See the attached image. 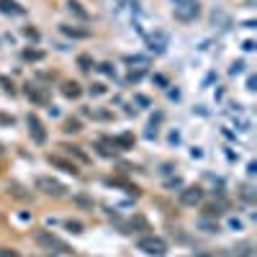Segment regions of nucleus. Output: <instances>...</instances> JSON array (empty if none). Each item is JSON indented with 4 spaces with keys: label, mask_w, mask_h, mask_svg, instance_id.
<instances>
[{
    "label": "nucleus",
    "mask_w": 257,
    "mask_h": 257,
    "mask_svg": "<svg viewBox=\"0 0 257 257\" xmlns=\"http://www.w3.org/2000/svg\"><path fill=\"white\" fill-rule=\"evenodd\" d=\"M33 239H36L39 247L49 250V252H62V255H70V252H72L70 244L62 242L59 237H54V234H52V231H47V229H39L36 234H33Z\"/></svg>",
    "instance_id": "obj_1"
},
{
    "label": "nucleus",
    "mask_w": 257,
    "mask_h": 257,
    "mask_svg": "<svg viewBox=\"0 0 257 257\" xmlns=\"http://www.w3.org/2000/svg\"><path fill=\"white\" fill-rule=\"evenodd\" d=\"M137 247L144 255H149V257H165L167 255V242L160 239V237H154V234H149V237H142L137 242Z\"/></svg>",
    "instance_id": "obj_2"
},
{
    "label": "nucleus",
    "mask_w": 257,
    "mask_h": 257,
    "mask_svg": "<svg viewBox=\"0 0 257 257\" xmlns=\"http://www.w3.org/2000/svg\"><path fill=\"white\" fill-rule=\"evenodd\" d=\"M175 18L188 24V21H196L200 16V3L198 0H180V3H175Z\"/></svg>",
    "instance_id": "obj_3"
},
{
    "label": "nucleus",
    "mask_w": 257,
    "mask_h": 257,
    "mask_svg": "<svg viewBox=\"0 0 257 257\" xmlns=\"http://www.w3.org/2000/svg\"><path fill=\"white\" fill-rule=\"evenodd\" d=\"M36 191H41L44 196H52V198H62L67 193V188L59 180H54V177L41 175V177H36Z\"/></svg>",
    "instance_id": "obj_4"
},
{
    "label": "nucleus",
    "mask_w": 257,
    "mask_h": 257,
    "mask_svg": "<svg viewBox=\"0 0 257 257\" xmlns=\"http://www.w3.org/2000/svg\"><path fill=\"white\" fill-rule=\"evenodd\" d=\"M26 124H29V134H31L33 144H47V129H44L41 118L36 114H29L26 116Z\"/></svg>",
    "instance_id": "obj_5"
},
{
    "label": "nucleus",
    "mask_w": 257,
    "mask_h": 257,
    "mask_svg": "<svg viewBox=\"0 0 257 257\" xmlns=\"http://www.w3.org/2000/svg\"><path fill=\"white\" fill-rule=\"evenodd\" d=\"M200 200H203V188H200V185H188V188H183V191H180V203L183 206L196 208Z\"/></svg>",
    "instance_id": "obj_6"
},
{
    "label": "nucleus",
    "mask_w": 257,
    "mask_h": 257,
    "mask_svg": "<svg viewBox=\"0 0 257 257\" xmlns=\"http://www.w3.org/2000/svg\"><path fill=\"white\" fill-rule=\"evenodd\" d=\"M47 160H49V165H52V167H57V170H62V172H67V175H77V172H80L75 162H70V160L59 157V154H49Z\"/></svg>",
    "instance_id": "obj_7"
},
{
    "label": "nucleus",
    "mask_w": 257,
    "mask_h": 257,
    "mask_svg": "<svg viewBox=\"0 0 257 257\" xmlns=\"http://www.w3.org/2000/svg\"><path fill=\"white\" fill-rule=\"evenodd\" d=\"M26 95H29V100L31 103H36V106H49V95H47V90L44 87H39V85H26Z\"/></svg>",
    "instance_id": "obj_8"
},
{
    "label": "nucleus",
    "mask_w": 257,
    "mask_h": 257,
    "mask_svg": "<svg viewBox=\"0 0 257 257\" xmlns=\"http://www.w3.org/2000/svg\"><path fill=\"white\" fill-rule=\"evenodd\" d=\"M147 44H149V52H154V54H165V47H167V33H162V31L152 33V36L147 39Z\"/></svg>",
    "instance_id": "obj_9"
},
{
    "label": "nucleus",
    "mask_w": 257,
    "mask_h": 257,
    "mask_svg": "<svg viewBox=\"0 0 257 257\" xmlns=\"http://www.w3.org/2000/svg\"><path fill=\"white\" fill-rule=\"evenodd\" d=\"M0 13H5V16H24L26 10H24V5H18L16 0H0Z\"/></svg>",
    "instance_id": "obj_10"
},
{
    "label": "nucleus",
    "mask_w": 257,
    "mask_h": 257,
    "mask_svg": "<svg viewBox=\"0 0 257 257\" xmlns=\"http://www.w3.org/2000/svg\"><path fill=\"white\" fill-rule=\"evenodd\" d=\"M95 147H98V152L103 154V157H116V154L121 152V149L116 147V142H114V139H100Z\"/></svg>",
    "instance_id": "obj_11"
},
{
    "label": "nucleus",
    "mask_w": 257,
    "mask_h": 257,
    "mask_svg": "<svg viewBox=\"0 0 257 257\" xmlns=\"http://www.w3.org/2000/svg\"><path fill=\"white\" fill-rule=\"evenodd\" d=\"M59 31L64 33V36H70V39H87V36H90V31H87V29H77V26H70V24H62Z\"/></svg>",
    "instance_id": "obj_12"
},
{
    "label": "nucleus",
    "mask_w": 257,
    "mask_h": 257,
    "mask_svg": "<svg viewBox=\"0 0 257 257\" xmlns=\"http://www.w3.org/2000/svg\"><path fill=\"white\" fill-rule=\"evenodd\" d=\"M224 200H214V203H206L203 206V216L206 219H219L221 214H224Z\"/></svg>",
    "instance_id": "obj_13"
},
{
    "label": "nucleus",
    "mask_w": 257,
    "mask_h": 257,
    "mask_svg": "<svg viewBox=\"0 0 257 257\" xmlns=\"http://www.w3.org/2000/svg\"><path fill=\"white\" fill-rule=\"evenodd\" d=\"M62 95H64V98H70V100H77V98L83 95V87L77 85L75 80H67V83L62 85Z\"/></svg>",
    "instance_id": "obj_14"
},
{
    "label": "nucleus",
    "mask_w": 257,
    "mask_h": 257,
    "mask_svg": "<svg viewBox=\"0 0 257 257\" xmlns=\"http://www.w3.org/2000/svg\"><path fill=\"white\" fill-rule=\"evenodd\" d=\"M62 131H64V134H80V131H83V121L75 118V116H67V118L62 121Z\"/></svg>",
    "instance_id": "obj_15"
},
{
    "label": "nucleus",
    "mask_w": 257,
    "mask_h": 257,
    "mask_svg": "<svg viewBox=\"0 0 257 257\" xmlns=\"http://www.w3.org/2000/svg\"><path fill=\"white\" fill-rule=\"evenodd\" d=\"M59 149H64L67 154H70V157H75V160H80L83 165H87V162H90V157H87V154L80 149V147H72V144H62V147Z\"/></svg>",
    "instance_id": "obj_16"
},
{
    "label": "nucleus",
    "mask_w": 257,
    "mask_h": 257,
    "mask_svg": "<svg viewBox=\"0 0 257 257\" xmlns=\"http://www.w3.org/2000/svg\"><path fill=\"white\" fill-rule=\"evenodd\" d=\"M8 196H13L18 200H31V193H26V188H21L18 183H8Z\"/></svg>",
    "instance_id": "obj_17"
},
{
    "label": "nucleus",
    "mask_w": 257,
    "mask_h": 257,
    "mask_svg": "<svg viewBox=\"0 0 257 257\" xmlns=\"http://www.w3.org/2000/svg\"><path fill=\"white\" fill-rule=\"evenodd\" d=\"M67 10H70V13H75L77 18H83V21H87L90 18V13H87V10L77 3V0H67Z\"/></svg>",
    "instance_id": "obj_18"
},
{
    "label": "nucleus",
    "mask_w": 257,
    "mask_h": 257,
    "mask_svg": "<svg viewBox=\"0 0 257 257\" xmlns=\"http://www.w3.org/2000/svg\"><path fill=\"white\" fill-rule=\"evenodd\" d=\"M211 21H214V24H219L221 29H229V26H231V18L224 13V10H214V13H211Z\"/></svg>",
    "instance_id": "obj_19"
},
{
    "label": "nucleus",
    "mask_w": 257,
    "mask_h": 257,
    "mask_svg": "<svg viewBox=\"0 0 257 257\" xmlns=\"http://www.w3.org/2000/svg\"><path fill=\"white\" fill-rule=\"evenodd\" d=\"M118 149H131L134 147V134H121V137L114 139Z\"/></svg>",
    "instance_id": "obj_20"
},
{
    "label": "nucleus",
    "mask_w": 257,
    "mask_h": 257,
    "mask_svg": "<svg viewBox=\"0 0 257 257\" xmlns=\"http://www.w3.org/2000/svg\"><path fill=\"white\" fill-rule=\"evenodd\" d=\"M77 67H80V70L83 72H87V70H93V57H90V54H80V57H77Z\"/></svg>",
    "instance_id": "obj_21"
},
{
    "label": "nucleus",
    "mask_w": 257,
    "mask_h": 257,
    "mask_svg": "<svg viewBox=\"0 0 257 257\" xmlns=\"http://www.w3.org/2000/svg\"><path fill=\"white\" fill-rule=\"evenodd\" d=\"M234 255H237V257H252V244L250 242L237 244V247H234Z\"/></svg>",
    "instance_id": "obj_22"
},
{
    "label": "nucleus",
    "mask_w": 257,
    "mask_h": 257,
    "mask_svg": "<svg viewBox=\"0 0 257 257\" xmlns=\"http://www.w3.org/2000/svg\"><path fill=\"white\" fill-rule=\"evenodd\" d=\"M24 59H29V62H39V59H44V52H36V49H26V52H24Z\"/></svg>",
    "instance_id": "obj_23"
},
{
    "label": "nucleus",
    "mask_w": 257,
    "mask_h": 257,
    "mask_svg": "<svg viewBox=\"0 0 257 257\" xmlns=\"http://www.w3.org/2000/svg\"><path fill=\"white\" fill-rule=\"evenodd\" d=\"M239 196H242L244 200H247V203H252V200L257 198V196H255V188H252V185H242V193H239Z\"/></svg>",
    "instance_id": "obj_24"
},
{
    "label": "nucleus",
    "mask_w": 257,
    "mask_h": 257,
    "mask_svg": "<svg viewBox=\"0 0 257 257\" xmlns=\"http://www.w3.org/2000/svg\"><path fill=\"white\" fill-rule=\"evenodd\" d=\"M144 72H147V67H139V70H131V72H129V83H139L142 77H144Z\"/></svg>",
    "instance_id": "obj_25"
},
{
    "label": "nucleus",
    "mask_w": 257,
    "mask_h": 257,
    "mask_svg": "<svg viewBox=\"0 0 257 257\" xmlns=\"http://www.w3.org/2000/svg\"><path fill=\"white\" fill-rule=\"evenodd\" d=\"M64 227L70 229L72 234H83V224H80V221H72V219H67V221H64Z\"/></svg>",
    "instance_id": "obj_26"
},
{
    "label": "nucleus",
    "mask_w": 257,
    "mask_h": 257,
    "mask_svg": "<svg viewBox=\"0 0 257 257\" xmlns=\"http://www.w3.org/2000/svg\"><path fill=\"white\" fill-rule=\"evenodd\" d=\"M200 227H203L208 234H216V231H219V224H214V221H208V219H203V221H200Z\"/></svg>",
    "instance_id": "obj_27"
},
{
    "label": "nucleus",
    "mask_w": 257,
    "mask_h": 257,
    "mask_svg": "<svg viewBox=\"0 0 257 257\" xmlns=\"http://www.w3.org/2000/svg\"><path fill=\"white\" fill-rule=\"evenodd\" d=\"M75 203L77 206H85V208H93V200L85 198V196H75Z\"/></svg>",
    "instance_id": "obj_28"
},
{
    "label": "nucleus",
    "mask_w": 257,
    "mask_h": 257,
    "mask_svg": "<svg viewBox=\"0 0 257 257\" xmlns=\"http://www.w3.org/2000/svg\"><path fill=\"white\" fill-rule=\"evenodd\" d=\"M98 70H100V72H103V75H108V77H114V75H116V70H114V64H108V62H103V64H100V67H98Z\"/></svg>",
    "instance_id": "obj_29"
},
{
    "label": "nucleus",
    "mask_w": 257,
    "mask_h": 257,
    "mask_svg": "<svg viewBox=\"0 0 257 257\" xmlns=\"http://www.w3.org/2000/svg\"><path fill=\"white\" fill-rule=\"evenodd\" d=\"M90 93H93V95H103V93H106V85H103V83H93V85H90Z\"/></svg>",
    "instance_id": "obj_30"
},
{
    "label": "nucleus",
    "mask_w": 257,
    "mask_h": 257,
    "mask_svg": "<svg viewBox=\"0 0 257 257\" xmlns=\"http://www.w3.org/2000/svg\"><path fill=\"white\" fill-rule=\"evenodd\" d=\"M0 85H3V90H5V93H13V83H10V80H8L5 75L0 77Z\"/></svg>",
    "instance_id": "obj_31"
},
{
    "label": "nucleus",
    "mask_w": 257,
    "mask_h": 257,
    "mask_svg": "<svg viewBox=\"0 0 257 257\" xmlns=\"http://www.w3.org/2000/svg\"><path fill=\"white\" fill-rule=\"evenodd\" d=\"M229 72H231V75H242V72H244V62H234Z\"/></svg>",
    "instance_id": "obj_32"
},
{
    "label": "nucleus",
    "mask_w": 257,
    "mask_h": 257,
    "mask_svg": "<svg viewBox=\"0 0 257 257\" xmlns=\"http://www.w3.org/2000/svg\"><path fill=\"white\" fill-rule=\"evenodd\" d=\"M0 257H21L16 250H5V247H0Z\"/></svg>",
    "instance_id": "obj_33"
},
{
    "label": "nucleus",
    "mask_w": 257,
    "mask_h": 257,
    "mask_svg": "<svg viewBox=\"0 0 257 257\" xmlns=\"http://www.w3.org/2000/svg\"><path fill=\"white\" fill-rule=\"evenodd\" d=\"M165 185L167 188H183V180H180V177H172V180H167Z\"/></svg>",
    "instance_id": "obj_34"
},
{
    "label": "nucleus",
    "mask_w": 257,
    "mask_h": 257,
    "mask_svg": "<svg viewBox=\"0 0 257 257\" xmlns=\"http://www.w3.org/2000/svg\"><path fill=\"white\" fill-rule=\"evenodd\" d=\"M134 100H137L139 106H144V108L149 106V98H147V95H134Z\"/></svg>",
    "instance_id": "obj_35"
},
{
    "label": "nucleus",
    "mask_w": 257,
    "mask_h": 257,
    "mask_svg": "<svg viewBox=\"0 0 257 257\" xmlns=\"http://www.w3.org/2000/svg\"><path fill=\"white\" fill-rule=\"evenodd\" d=\"M154 83H157L160 87H167V77L165 75H154Z\"/></svg>",
    "instance_id": "obj_36"
},
{
    "label": "nucleus",
    "mask_w": 257,
    "mask_h": 257,
    "mask_svg": "<svg viewBox=\"0 0 257 257\" xmlns=\"http://www.w3.org/2000/svg\"><path fill=\"white\" fill-rule=\"evenodd\" d=\"M255 85H257V77H255V75H250V77H247V90H257Z\"/></svg>",
    "instance_id": "obj_37"
},
{
    "label": "nucleus",
    "mask_w": 257,
    "mask_h": 257,
    "mask_svg": "<svg viewBox=\"0 0 257 257\" xmlns=\"http://www.w3.org/2000/svg\"><path fill=\"white\" fill-rule=\"evenodd\" d=\"M24 33H26V36H29V39H33V41H36V39H39V31H33V29H24Z\"/></svg>",
    "instance_id": "obj_38"
},
{
    "label": "nucleus",
    "mask_w": 257,
    "mask_h": 257,
    "mask_svg": "<svg viewBox=\"0 0 257 257\" xmlns=\"http://www.w3.org/2000/svg\"><path fill=\"white\" fill-rule=\"evenodd\" d=\"M255 47H257V44H255L252 39H247V41H244V47H242V49H244V52H252Z\"/></svg>",
    "instance_id": "obj_39"
},
{
    "label": "nucleus",
    "mask_w": 257,
    "mask_h": 257,
    "mask_svg": "<svg viewBox=\"0 0 257 257\" xmlns=\"http://www.w3.org/2000/svg\"><path fill=\"white\" fill-rule=\"evenodd\" d=\"M0 124H13V116H5V114H0Z\"/></svg>",
    "instance_id": "obj_40"
},
{
    "label": "nucleus",
    "mask_w": 257,
    "mask_h": 257,
    "mask_svg": "<svg viewBox=\"0 0 257 257\" xmlns=\"http://www.w3.org/2000/svg\"><path fill=\"white\" fill-rule=\"evenodd\" d=\"M191 157H193V160H200V157H203V152L196 147V149H191Z\"/></svg>",
    "instance_id": "obj_41"
},
{
    "label": "nucleus",
    "mask_w": 257,
    "mask_h": 257,
    "mask_svg": "<svg viewBox=\"0 0 257 257\" xmlns=\"http://www.w3.org/2000/svg\"><path fill=\"white\" fill-rule=\"evenodd\" d=\"M124 5H129V8H139V0H121Z\"/></svg>",
    "instance_id": "obj_42"
},
{
    "label": "nucleus",
    "mask_w": 257,
    "mask_h": 257,
    "mask_svg": "<svg viewBox=\"0 0 257 257\" xmlns=\"http://www.w3.org/2000/svg\"><path fill=\"white\" fill-rule=\"evenodd\" d=\"M229 227H231V229H242V221H239V219H231Z\"/></svg>",
    "instance_id": "obj_43"
},
{
    "label": "nucleus",
    "mask_w": 257,
    "mask_h": 257,
    "mask_svg": "<svg viewBox=\"0 0 257 257\" xmlns=\"http://www.w3.org/2000/svg\"><path fill=\"white\" fill-rule=\"evenodd\" d=\"M170 142H172V144H177V142H180V134L172 131V134H170Z\"/></svg>",
    "instance_id": "obj_44"
},
{
    "label": "nucleus",
    "mask_w": 257,
    "mask_h": 257,
    "mask_svg": "<svg viewBox=\"0 0 257 257\" xmlns=\"http://www.w3.org/2000/svg\"><path fill=\"white\" fill-rule=\"evenodd\" d=\"M247 172H250V175H255V172H257V165H255V162H250V165H247Z\"/></svg>",
    "instance_id": "obj_45"
},
{
    "label": "nucleus",
    "mask_w": 257,
    "mask_h": 257,
    "mask_svg": "<svg viewBox=\"0 0 257 257\" xmlns=\"http://www.w3.org/2000/svg\"><path fill=\"white\" fill-rule=\"evenodd\" d=\"M49 116H59V108L57 106H49Z\"/></svg>",
    "instance_id": "obj_46"
},
{
    "label": "nucleus",
    "mask_w": 257,
    "mask_h": 257,
    "mask_svg": "<svg viewBox=\"0 0 257 257\" xmlns=\"http://www.w3.org/2000/svg\"><path fill=\"white\" fill-rule=\"evenodd\" d=\"M5 157V149H3V144H0V160H3Z\"/></svg>",
    "instance_id": "obj_47"
},
{
    "label": "nucleus",
    "mask_w": 257,
    "mask_h": 257,
    "mask_svg": "<svg viewBox=\"0 0 257 257\" xmlns=\"http://www.w3.org/2000/svg\"><path fill=\"white\" fill-rule=\"evenodd\" d=\"M175 3H180V0H175Z\"/></svg>",
    "instance_id": "obj_48"
}]
</instances>
